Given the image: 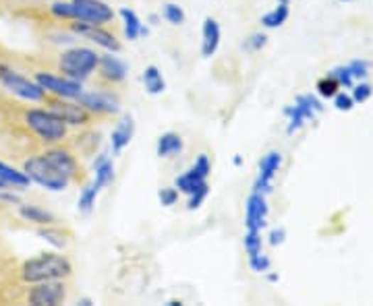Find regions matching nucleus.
Returning a JSON list of instances; mask_svg holds the SVG:
<instances>
[{
	"mask_svg": "<svg viewBox=\"0 0 373 306\" xmlns=\"http://www.w3.org/2000/svg\"><path fill=\"white\" fill-rule=\"evenodd\" d=\"M284 238H286V230L284 228H274L272 232H270V244L278 246V244L284 242Z\"/></svg>",
	"mask_w": 373,
	"mask_h": 306,
	"instance_id": "42",
	"label": "nucleus"
},
{
	"mask_svg": "<svg viewBox=\"0 0 373 306\" xmlns=\"http://www.w3.org/2000/svg\"><path fill=\"white\" fill-rule=\"evenodd\" d=\"M278 280H280V275H278V273H270V271H268V282L276 283Z\"/></svg>",
	"mask_w": 373,
	"mask_h": 306,
	"instance_id": "44",
	"label": "nucleus"
},
{
	"mask_svg": "<svg viewBox=\"0 0 373 306\" xmlns=\"http://www.w3.org/2000/svg\"><path fill=\"white\" fill-rule=\"evenodd\" d=\"M44 155H46L50 162L56 165L67 178L73 180L75 176H77L79 165H77V160H75V155L71 151H67V149H63V147H52L48 151H44Z\"/></svg>",
	"mask_w": 373,
	"mask_h": 306,
	"instance_id": "16",
	"label": "nucleus"
},
{
	"mask_svg": "<svg viewBox=\"0 0 373 306\" xmlns=\"http://www.w3.org/2000/svg\"><path fill=\"white\" fill-rule=\"evenodd\" d=\"M99 54L94 52L92 48H71L60 54L58 58V69L63 75L75 81L87 79L92 72L98 69Z\"/></svg>",
	"mask_w": 373,
	"mask_h": 306,
	"instance_id": "3",
	"label": "nucleus"
},
{
	"mask_svg": "<svg viewBox=\"0 0 373 306\" xmlns=\"http://www.w3.org/2000/svg\"><path fill=\"white\" fill-rule=\"evenodd\" d=\"M352 99H355V104H365L369 97L373 95V87L369 83H365V81H361V83H357V85H352Z\"/></svg>",
	"mask_w": 373,
	"mask_h": 306,
	"instance_id": "33",
	"label": "nucleus"
},
{
	"mask_svg": "<svg viewBox=\"0 0 373 306\" xmlns=\"http://www.w3.org/2000/svg\"><path fill=\"white\" fill-rule=\"evenodd\" d=\"M77 104H81L87 112L92 114H104V116H114L121 112V102L119 97L108 92H81L77 97Z\"/></svg>",
	"mask_w": 373,
	"mask_h": 306,
	"instance_id": "10",
	"label": "nucleus"
},
{
	"mask_svg": "<svg viewBox=\"0 0 373 306\" xmlns=\"http://www.w3.org/2000/svg\"><path fill=\"white\" fill-rule=\"evenodd\" d=\"M133 133H135V122H133V118L124 116L123 120L114 126V131H112V135H110V145H112V153H114V155H119L124 147L131 143Z\"/></svg>",
	"mask_w": 373,
	"mask_h": 306,
	"instance_id": "18",
	"label": "nucleus"
},
{
	"mask_svg": "<svg viewBox=\"0 0 373 306\" xmlns=\"http://www.w3.org/2000/svg\"><path fill=\"white\" fill-rule=\"evenodd\" d=\"M322 110H323L322 102H320L315 95L311 94L297 95L295 104L284 108V116L288 118L286 133H288V135H295V133L301 131L307 122H311L313 118L318 116Z\"/></svg>",
	"mask_w": 373,
	"mask_h": 306,
	"instance_id": "5",
	"label": "nucleus"
},
{
	"mask_svg": "<svg viewBox=\"0 0 373 306\" xmlns=\"http://www.w3.org/2000/svg\"><path fill=\"white\" fill-rule=\"evenodd\" d=\"M25 124L42 139L44 143H60L67 137V124L50 110H27Z\"/></svg>",
	"mask_w": 373,
	"mask_h": 306,
	"instance_id": "4",
	"label": "nucleus"
},
{
	"mask_svg": "<svg viewBox=\"0 0 373 306\" xmlns=\"http://www.w3.org/2000/svg\"><path fill=\"white\" fill-rule=\"evenodd\" d=\"M4 187H6V185H2V182H0V190H4Z\"/></svg>",
	"mask_w": 373,
	"mask_h": 306,
	"instance_id": "48",
	"label": "nucleus"
},
{
	"mask_svg": "<svg viewBox=\"0 0 373 306\" xmlns=\"http://www.w3.org/2000/svg\"><path fill=\"white\" fill-rule=\"evenodd\" d=\"M114 19V11L102 0H73V21L106 25Z\"/></svg>",
	"mask_w": 373,
	"mask_h": 306,
	"instance_id": "8",
	"label": "nucleus"
},
{
	"mask_svg": "<svg viewBox=\"0 0 373 306\" xmlns=\"http://www.w3.org/2000/svg\"><path fill=\"white\" fill-rule=\"evenodd\" d=\"M243 246H245L247 257H255V255H259V253H261V246H264L261 232L247 230V232H245V238H243Z\"/></svg>",
	"mask_w": 373,
	"mask_h": 306,
	"instance_id": "28",
	"label": "nucleus"
},
{
	"mask_svg": "<svg viewBox=\"0 0 373 306\" xmlns=\"http://www.w3.org/2000/svg\"><path fill=\"white\" fill-rule=\"evenodd\" d=\"M243 164V158L241 155H234V165H241Z\"/></svg>",
	"mask_w": 373,
	"mask_h": 306,
	"instance_id": "47",
	"label": "nucleus"
},
{
	"mask_svg": "<svg viewBox=\"0 0 373 306\" xmlns=\"http://www.w3.org/2000/svg\"><path fill=\"white\" fill-rule=\"evenodd\" d=\"M65 298H67V290L60 280L36 283L27 294V302L33 306H58L63 305Z\"/></svg>",
	"mask_w": 373,
	"mask_h": 306,
	"instance_id": "9",
	"label": "nucleus"
},
{
	"mask_svg": "<svg viewBox=\"0 0 373 306\" xmlns=\"http://www.w3.org/2000/svg\"><path fill=\"white\" fill-rule=\"evenodd\" d=\"M286 19H288V4L286 2H278V6H274L270 13H266L261 17V25L266 29H278V27H282L286 23Z\"/></svg>",
	"mask_w": 373,
	"mask_h": 306,
	"instance_id": "26",
	"label": "nucleus"
},
{
	"mask_svg": "<svg viewBox=\"0 0 373 306\" xmlns=\"http://www.w3.org/2000/svg\"><path fill=\"white\" fill-rule=\"evenodd\" d=\"M162 17L168 21L171 25H183L185 23V11L174 4V2H166L164 9H162Z\"/></svg>",
	"mask_w": 373,
	"mask_h": 306,
	"instance_id": "30",
	"label": "nucleus"
},
{
	"mask_svg": "<svg viewBox=\"0 0 373 306\" xmlns=\"http://www.w3.org/2000/svg\"><path fill=\"white\" fill-rule=\"evenodd\" d=\"M220 40H222V31L218 21L212 17H205V21L201 25V56L212 58L220 48Z\"/></svg>",
	"mask_w": 373,
	"mask_h": 306,
	"instance_id": "15",
	"label": "nucleus"
},
{
	"mask_svg": "<svg viewBox=\"0 0 373 306\" xmlns=\"http://www.w3.org/2000/svg\"><path fill=\"white\" fill-rule=\"evenodd\" d=\"M98 69L99 75L106 79V81H110V83H121L126 79V65H124L121 58H117V56H112V54H106V56H99V62H98Z\"/></svg>",
	"mask_w": 373,
	"mask_h": 306,
	"instance_id": "17",
	"label": "nucleus"
},
{
	"mask_svg": "<svg viewBox=\"0 0 373 306\" xmlns=\"http://www.w3.org/2000/svg\"><path fill=\"white\" fill-rule=\"evenodd\" d=\"M318 94L322 95L323 99H332L334 95L338 94V89H340V83L332 77V75H328V77H323L318 81Z\"/></svg>",
	"mask_w": 373,
	"mask_h": 306,
	"instance_id": "29",
	"label": "nucleus"
},
{
	"mask_svg": "<svg viewBox=\"0 0 373 306\" xmlns=\"http://www.w3.org/2000/svg\"><path fill=\"white\" fill-rule=\"evenodd\" d=\"M50 112H54L65 124H71V126H83L92 118V112H87L81 104H71V102H54L50 104Z\"/></svg>",
	"mask_w": 373,
	"mask_h": 306,
	"instance_id": "14",
	"label": "nucleus"
},
{
	"mask_svg": "<svg viewBox=\"0 0 373 306\" xmlns=\"http://www.w3.org/2000/svg\"><path fill=\"white\" fill-rule=\"evenodd\" d=\"M268 213H270V207H268L266 195L253 190L245 203V228L261 232L268 224Z\"/></svg>",
	"mask_w": 373,
	"mask_h": 306,
	"instance_id": "12",
	"label": "nucleus"
},
{
	"mask_svg": "<svg viewBox=\"0 0 373 306\" xmlns=\"http://www.w3.org/2000/svg\"><path fill=\"white\" fill-rule=\"evenodd\" d=\"M38 236L44 238L46 242H50V244L56 246V248H65V246H67V240L63 238V234H60L58 230H50V228H46V230H40Z\"/></svg>",
	"mask_w": 373,
	"mask_h": 306,
	"instance_id": "35",
	"label": "nucleus"
},
{
	"mask_svg": "<svg viewBox=\"0 0 373 306\" xmlns=\"http://www.w3.org/2000/svg\"><path fill=\"white\" fill-rule=\"evenodd\" d=\"M119 15H121V19H123L124 38H126L129 42H135L137 38L148 35V27H144L141 19L137 17V13H135V11H131V9L123 6V9L119 11Z\"/></svg>",
	"mask_w": 373,
	"mask_h": 306,
	"instance_id": "19",
	"label": "nucleus"
},
{
	"mask_svg": "<svg viewBox=\"0 0 373 306\" xmlns=\"http://www.w3.org/2000/svg\"><path fill=\"white\" fill-rule=\"evenodd\" d=\"M94 172H96L94 182L98 185L99 189L112 185V180H114V164H112V160L106 153H99L98 160L94 162Z\"/></svg>",
	"mask_w": 373,
	"mask_h": 306,
	"instance_id": "22",
	"label": "nucleus"
},
{
	"mask_svg": "<svg viewBox=\"0 0 373 306\" xmlns=\"http://www.w3.org/2000/svg\"><path fill=\"white\" fill-rule=\"evenodd\" d=\"M73 273V265L65 255L46 253L42 257L25 261L21 267V278L27 283L50 282V280H65Z\"/></svg>",
	"mask_w": 373,
	"mask_h": 306,
	"instance_id": "1",
	"label": "nucleus"
},
{
	"mask_svg": "<svg viewBox=\"0 0 373 306\" xmlns=\"http://www.w3.org/2000/svg\"><path fill=\"white\" fill-rule=\"evenodd\" d=\"M23 172L29 176L31 182L40 185L42 189L52 190V192H60L71 185V178H67L44 153L25 160Z\"/></svg>",
	"mask_w": 373,
	"mask_h": 306,
	"instance_id": "2",
	"label": "nucleus"
},
{
	"mask_svg": "<svg viewBox=\"0 0 373 306\" xmlns=\"http://www.w3.org/2000/svg\"><path fill=\"white\" fill-rule=\"evenodd\" d=\"M348 69H350L355 79H365V77L369 75L372 62H369V60H352V62L348 65Z\"/></svg>",
	"mask_w": 373,
	"mask_h": 306,
	"instance_id": "39",
	"label": "nucleus"
},
{
	"mask_svg": "<svg viewBox=\"0 0 373 306\" xmlns=\"http://www.w3.org/2000/svg\"><path fill=\"white\" fill-rule=\"evenodd\" d=\"M342 2H350V0H342Z\"/></svg>",
	"mask_w": 373,
	"mask_h": 306,
	"instance_id": "50",
	"label": "nucleus"
},
{
	"mask_svg": "<svg viewBox=\"0 0 373 306\" xmlns=\"http://www.w3.org/2000/svg\"><path fill=\"white\" fill-rule=\"evenodd\" d=\"M278 2H286V4H288V2H291V0H278Z\"/></svg>",
	"mask_w": 373,
	"mask_h": 306,
	"instance_id": "49",
	"label": "nucleus"
},
{
	"mask_svg": "<svg viewBox=\"0 0 373 306\" xmlns=\"http://www.w3.org/2000/svg\"><path fill=\"white\" fill-rule=\"evenodd\" d=\"M79 305H81V306H92V305H94V302H92L90 298H83V300H79Z\"/></svg>",
	"mask_w": 373,
	"mask_h": 306,
	"instance_id": "46",
	"label": "nucleus"
},
{
	"mask_svg": "<svg viewBox=\"0 0 373 306\" xmlns=\"http://www.w3.org/2000/svg\"><path fill=\"white\" fill-rule=\"evenodd\" d=\"M0 182L6 187H13V189H27L31 185V180L25 172H19L4 162H0Z\"/></svg>",
	"mask_w": 373,
	"mask_h": 306,
	"instance_id": "23",
	"label": "nucleus"
},
{
	"mask_svg": "<svg viewBox=\"0 0 373 306\" xmlns=\"http://www.w3.org/2000/svg\"><path fill=\"white\" fill-rule=\"evenodd\" d=\"M330 75L340 83V87H342V85H345V87H352V85H355V77H352V72L348 69V65L347 67H336Z\"/></svg>",
	"mask_w": 373,
	"mask_h": 306,
	"instance_id": "36",
	"label": "nucleus"
},
{
	"mask_svg": "<svg viewBox=\"0 0 373 306\" xmlns=\"http://www.w3.org/2000/svg\"><path fill=\"white\" fill-rule=\"evenodd\" d=\"M158 199L164 207H173L174 203L178 201V190H176V187H166V189L158 192Z\"/></svg>",
	"mask_w": 373,
	"mask_h": 306,
	"instance_id": "40",
	"label": "nucleus"
},
{
	"mask_svg": "<svg viewBox=\"0 0 373 306\" xmlns=\"http://www.w3.org/2000/svg\"><path fill=\"white\" fill-rule=\"evenodd\" d=\"M266 44H268L266 33H251L247 40H245L243 48H245L247 52H259V50L266 46Z\"/></svg>",
	"mask_w": 373,
	"mask_h": 306,
	"instance_id": "37",
	"label": "nucleus"
},
{
	"mask_svg": "<svg viewBox=\"0 0 373 306\" xmlns=\"http://www.w3.org/2000/svg\"><path fill=\"white\" fill-rule=\"evenodd\" d=\"M247 259L249 269L255 271V273H268L270 267H272V261H270L268 255H264V253H259V255H255V257H247Z\"/></svg>",
	"mask_w": 373,
	"mask_h": 306,
	"instance_id": "31",
	"label": "nucleus"
},
{
	"mask_svg": "<svg viewBox=\"0 0 373 306\" xmlns=\"http://www.w3.org/2000/svg\"><path fill=\"white\" fill-rule=\"evenodd\" d=\"M280 165H282V153L280 151H268L259 162V174L253 182V190L261 192V195L272 192L274 178H276Z\"/></svg>",
	"mask_w": 373,
	"mask_h": 306,
	"instance_id": "13",
	"label": "nucleus"
},
{
	"mask_svg": "<svg viewBox=\"0 0 373 306\" xmlns=\"http://www.w3.org/2000/svg\"><path fill=\"white\" fill-rule=\"evenodd\" d=\"M141 79H144L146 92H148L149 95H160L166 92V81H164V77H162V72H160L158 67H153V65L146 67Z\"/></svg>",
	"mask_w": 373,
	"mask_h": 306,
	"instance_id": "24",
	"label": "nucleus"
},
{
	"mask_svg": "<svg viewBox=\"0 0 373 306\" xmlns=\"http://www.w3.org/2000/svg\"><path fill=\"white\" fill-rule=\"evenodd\" d=\"M0 83H2L11 94L19 95L21 99H27V102H42V99L46 97V92H44L36 81L25 79L23 75L11 71L9 67L0 75Z\"/></svg>",
	"mask_w": 373,
	"mask_h": 306,
	"instance_id": "7",
	"label": "nucleus"
},
{
	"mask_svg": "<svg viewBox=\"0 0 373 306\" xmlns=\"http://www.w3.org/2000/svg\"><path fill=\"white\" fill-rule=\"evenodd\" d=\"M207 192H210V187H207V182H203L198 190H193L191 195H189V203H187V209L189 212H195L201 207V203L207 199Z\"/></svg>",
	"mask_w": 373,
	"mask_h": 306,
	"instance_id": "32",
	"label": "nucleus"
},
{
	"mask_svg": "<svg viewBox=\"0 0 373 306\" xmlns=\"http://www.w3.org/2000/svg\"><path fill=\"white\" fill-rule=\"evenodd\" d=\"M0 201H6V203H19V199L15 195H6V192H0Z\"/></svg>",
	"mask_w": 373,
	"mask_h": 306,
	"instance_id": "43",
	"label": "nucleus"
},
{
	"mask_svg": "<svg viewBox=\"0 0 373 306\" xmlns=\"http://www.w3.org/2000/svg\"><path fill=\"white\" fill-rule=\"evenodd\" d=\"M166 306H183V300H168Z\"/></svg>",
	"mask_w": 373,
	"mask_h": 306,
	"instance_id": "45",
	"label": "nucleus"
},
{
	"mask_svg": "<svg viewBox=\"0 0 373 306\" xmlns=\"http://www.w3.org/2000/svg\"><path fill=\"white\" fill-rule=\"evenodd\" d=\"M19 215L23 217L25 222H31V224H38V226H50L54 222V215L42 207H36V205H19Z\"/></svg>",
	"mask_w": 373,
	"mask_h": 306,
	"instance_id": "25",
	"label": "nucleus"
},
{
	"mask_svg": "<svg viewBox=\"0 0 373 306\" xmlns=\"http://www.w3.org/2000/svg\"><path fill=\"white\" fill-rule=\"evenodd\" d=\"M203 182H207V178L201 174V172H198L193 165L185 172V174H180L176 180H174V187H176V190L178 192H185V195H191L193 190H198Z\"/></svg>",
	"mask_w": 373,
	"mask_h": 306,
	"instance_id": "21",
	"label": "nucleus"
},
{
	"mask_svg": "<svg viewBox=\"0 0 373 306\" xmlns=\"http://www.w3.org/2000/svg\"><path fill=\"white\" fill-rule=\"evenodd\" d=\"M193 168H195L198 172H201V174H203V176L207 178V176H210V172H212V164H210V158H207L205 153H201L198 160H195V164H193Z\"/></svg>",
	"mask_w": 373,
	"mask_h": 306,
	"instance_id": "41",
	"label": "nucleus"
},
{
	"mask_svg": "<svg viewBox=\"0 0 373 306\" xmlns=\"http://www.w3.org/2000/svg\"><path fill=\"white\" fill-rule=\"evenodd\" d=\"M183 149H185V143L176 133H164L156 143V153L160 158H173V155H178Z\"/></svg>",
	"mask_w": 373,
	"mask_h": 306,
	"instance_id": "20",
	"label": "nucleus"
},
{
	"mask_svg": "<svg viewBox=\"0 0 373 306\" xmlns=\"http://www.w3.org/2000/svg\"><path fill=\"white\" fill-rule=\"evenodd\" d=\"M50 13L58 19L73 21V2H54V4H50Z\"/></svg>",
	"mask_w": 373,
	"mask_h": 306,
	"instance_id": "34",
	"label": "nucleus"
},
{
	"mask_svg": "<svg viewBox=\"0 0 373 306\" xmlns=\"http://www.w3.org/2000/svg\"><path fill=\"white\" fill-rule=\"evenodd\" d=\"M99 187L96 182H92L90 187H85V189L81 190V195H79V201H77V207H79V212L81 213H92V209L96 207V199H98L99 195Z\"/></svg>",
	"mask_w": 373,
	"mask_h": 306,
	"instance_id": "27",
	"label": "nucleus"
},
{
	"mask_svg": "<svg viewBox=\"0 0 373 306\" xmlns=\"http://www.w3.org/2000/svg\"><path fill=\"white\" fill-rule=\"evenodd\" d=\"M71 31H73L75 35H85V38L92 40L96 46L104 48V50H108V52H112V54L121 52V42H119L108 29H104V25H92L85 23V21H75V23H71Z\"/></svg>",
	"mask_w": 373,
	"mask_h": 306,
	"instance_id": "11",
	"label": "nucleus"
},
{
	"mask_svg": "<svg viewBox=\"0 0 373 306\" xmlns=\"http://www.w3.org/2000/svg\"><path fill=\"white\" fill-rule=\"evenodd\" d=\"M332 99H334V108H336L338 112H348V110H352V106H355L352 95L345 94V92H338Z\"/></svg>",
	"mask_w": 373,
	"mask_h": 306,
	"instance_id": "38",
	"label": "nucleus"
},
{
	"mask_svg": "<svg viewBox=\"0 0 373 306\" xmlns=\"http://www.w3.org/2000/svg\"><path fill=\"white\" fill-rule=\"evenodd\" d=\"M33 81L48 94H54L60 99H77L83 87H81V81H75L69 77H56V75H50V72H36Z\"/></svg>",
	"mask_w": 373,
	"mask_h": 306,
	"instance_id": "6",
	"label": "nucleus"
}]
</instances>
